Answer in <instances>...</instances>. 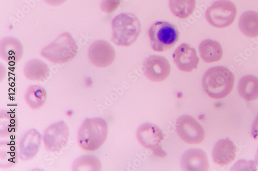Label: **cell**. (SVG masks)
Listing matches in <instances>:
<instances>
[{"instance_id": "3957f363", "label": "cell", "mask_w": 258, "mask_h": 171, "mask_svg": "<svg viewBox=\"0 0 258 171\" xmlns=\"http://www.w3.org/2000/svg\"><path fill=\"white\" fill-rule=\"evenodd\" d=\"M112 41L118 46L128 47L138 39L141 25L139 19L132 13H122L112 20Z\"/></svg>"}, {"instance_id": "44dd1931", "label": "cell", "mask_w": 258, "mask_h": 171, "mask_svg": "<svg viewBox=\"0 0 258 171\" xmlns=\"http://www.w3.org/2000/svg\"><path fill=\"white\" fill-rule=\"evenodd\" d=\"M241 32L250 38L258 37V13L249 11L244 13L239 19Z\"/></svg>"}, {"instance_id": "9c48e42d", "label": "cell", "mask_w": 258, "mask_h": 171, "mask_svg": "<svg viewBox=\"0 0 258 171\" xmlns=\"http://www.w3.org/2000/svg\"><path fill=\"white\" fill-rule=\"evenodd\" d=\"M69 136V127L66 122L61 121L47 128L43 136V140L47 151L56 152L67 144Z\"/></svg>"}, {"instance_id": "83f0119b", "label": "cell", "mask_w": 258, "mask_h": 171, "mask_svg": "<svg viewBox=\"0 0 258 171\" xmlns=\"http://www.w3.org/2000/svg\"><path fill=\"white\" fill-rule=\"evenodd\" d=\"M49 5L52 6H58L66 3L67 0H45Z\"/></svg>"}, {"instance_id": "e0dca14e", "label": "cell", "mask_w": 258, "mask_h": 171, "mask_svg": "<svg viewBox=\"0 0 258 171\" xmlns=\"http://www.w3.org/2000/svg\"><path fill=\"white\" fill-rule=\"evenodd\" d=\"M50 69L46 63L36 59L28 61L24 68L26 77L32 81H44L49 75Z\"/></svg>"}, {"instance_id": "4316f807", "label": "cell", "mask_w": 258, "mask_h": 171, "mask_svg": "<svg viewBox=\"0 0 258 171\" xmlns=\"http://www.w3.org/2000/svg\"><path fill=\"white\" fill-rule=\"evenodd\" d=\"M251 134L254 139H257L258 138V115L253 121Z\"/></svg>"}, {"instance_id": "4fadbf2b", "label": "cell", "mask_w": 258, "mask_h": 171, "mask_svg": "<svg viewBox=\"0 0 258 171\" xmlns=\"http://www.w3.org/2000/svg\"><path fill=\"white\" fill-rule=\"evenodd\" d=\"M41 143V135L36 130L31 129L27 131L19 142L20 158L23 161L32 159L37 154Z\"/></svg>"}, {"instance_id": "5bb4252c", "label": "cell", "mask_w": 258, "mask_h": 171, "mask_svg": "<svg viewBox=\"0 0 258 171\" xmlns=\"http://www.w3.org/2000/svg\"><path fill=\"white\" fill-rule=\"evenodd\" d=\"M181 167L186 171H207L209 165L206 154L200 149H190L183 155Z\"/></svg>"}, {"instance_id": "7a4b0ae2", "label": "cell", "mask_w": 258, "mask_h": 171, "mask_svg": "<svg viewBox=\"0 0 258 171\" xmlns=\"http://www.w3.org/2000/svg\"><path fill=\"white\" fill-rule=\"evenodd\" d=\"M108 135V126L101 118L86 119L79 128L77 140L83 150L93 152L99 148Z\"/></svg>"}, {"instance_id": "6da1fadb", "label": "cell", "mask_w": 258, "mask_h": 171, "mask_svg": "<svg viewBox=\"0 0 258 171\" xmlns=\"http://www.w3.org/2000/svg\"><path fill=\"white\" fill-rule=\"evenodd\" d=\"M235 81L234 74L227 68L217 66L210 68L202 78L204 92L210 98L221 99L231 92Z\"/></svg>"}, {"instance_id": "ba28073f", "label": "cell", "mask_w": 258, "mask_h": 171, "mask_svg": "<svg viewBox=\"0 0 258 171\" xmlns=\"http://www.w3.org/2000/svg\"><path fill=\"white\" fill-rule=\"evenodd\" d=\"M176 130L181 139L189 144H199L204 140L205 132L202 125L192 117L182 115L177 120Z\"/></svg>"}, {"instance_id": "7c38bea8", "label": "cell", "mask_w": 258, "mask_h": 171, "mask_svg": "<svg viewBox=\"0 0 258 171\" xmlns=\"http://www.w3.org/2000/svg\"><path fill=\"white\" fill-rule=\"evenodd\" d=\"M173 60L181 71L191 72L197 69L199 63L196 50L187 44H182L175 51Z\"/></svg>"}, {"instance_id": "484cf974", "label": "cell", "mask_w": 258, "mask_h": 171, "mask_svg": "<svg viewBox=\"0 0 258 171\" xmlns=\"http://www.w3.org/2000/svg\"><path fill=\"white\" fill-rule=\"evenodd\" d=\"M120 4V0H102L101 9L106 13H112L116 11Z\"/></svg>"}, {"instance_id": "d4e9b609", "label": "cell", "mask_w": 258, "mask_h": 171, "mask_svg": "<svg viewBox=\"0 0 258 171\" xmlns=\"http://www.w3.org/2000/svg\"><path fill=\"white\" fill-rule=\"evenodd\" d=\"M102 169L101 163L96 157L83 156L76 159L73 164L74 171L91 170L99 171Z\"/></svg>"}, {"instance_id": "52a82bcc", "label": "cell", "mask_w": 258, "mask_h": 171, "mask_svg": "<svg viewBox=\"0 0 258 171\" xmlns=\"http://www.w3.org/2000/svg\"><path fill=\"white\" fill-rule=\"evenodd\" d=\"M136 137L141 145L152 151L156 156L164 158L167 155L161 146L164 140V134L157 125L149 123L141 125L137 130Z\"/></svg>"}, {"instance_id": "277c9868", "label": "cell", "mask_w": 258, "mask_h": 171, "mask_svg": "<svg viewBox=\"0 0 258 171\" xmlns=\"http://www.w3.org/2000/svg\"><path fill=\"white\" fill-rule=\"evenodd\" d=\"M78 46L69 32L60 35L51 44L42 49V57L53 63L63 64L72 60L77 54Z\"/></svg>"}, {"instance_id": "5b68a950", "label": "cell", "mask_w": 258, "mask_h": 171, "mask_svg": "<svg viewBox=\"0 0 258 171\" xmlns=\"http://www.w3.org/2000/svg\"><path fill=\"white\" fill-rule=\"evenodd\" d=\"M153 49L162 52L174 47L179 40V32L176 26L166 21H156L148 31Z\"/></svg>"}, {"instance_id": "d6986e66", "label": "cell", "mask_w": 258, "mask_h": 171, "mask_svg": "<svg viewBox=\"0 0 258 171\" xmlns=\"http://www.w3.org/2000/svg\"><path fill=\"white\" fill-rule=\"evenodd\" d=\"M238 92L240 96L246 101L258 99V78L253 75L243 77L239 83Z\"/></svg>"}, {"instance_id": "f1b7e54d", "label": "cell", "mask_w": 258, "mask_h": 171, "mask_svg": "<svg viewBox=\"0 0 258 171\" xmlns=\"http://www.w3.org/2000/svg\"><path fill=\"white\" fill-rule=\"evenodd\" d=\"M255 161L256 163V164L258 165V149L257 151V153L255 156Z\"/></svg>"}, {"instance_id": "cb8c5ba5", "label": "cell", "mask_w": 258, "mask_h": 171, "mask_svg": "<svg viewBox=\"0 0 258 171\" xmlns=\"http://www.w3.org/2000/svg\"><path fill=\"white\" fill-rule=\"evenodd\" d=\"M17 121L14 116L6 111H2L0 114V136L7 137L13 136L17 129Z\"/></svg>"}, {"instance_id": "ffe728a7", "label": "cell", "mask_w": 258, "mask_h": 171, "mask_svg": "<svg viewBox=\"0 0 258 171\" xmlns=\"http://www.w3.org/2000/svg\"><path fill=\"white\" fill-rule=\"evenodd\" d=\"M25 99L30 108L37 110L45 104L47 93L46 90L40 85H32L27 89Z\"/></svg>"}, {"instance_id": "8fae6325", "label": "cell", "mask_w": 258, "mask_h": 171, "mask_svg": "<svg viewBox=\"0 0 258 171\" xmlns=\"http://www.w3.org/2000/svg\"><path fill=\"white\" fill-rule=\"evenodd\" d=\"M89 59L94 66L98 68L110 66L116 57L114 48L109 42L100 40L95 41L88 51Z\"/></svg>"}, {"instance_id": "603a6c76", "label": "cell", "mask_w": 258, "mask_h": 171, "mask_svg": "<svg viewBox=\"0 0 258 171\" xmlns=\"http://www.w3.org/2000/svg\"><path fill=\"white\" fill-rule=\"evenodd\" d=\"M196 4V0H169L171 13L181 19L187 18L192 14Z\"/></svg>"}, {"instance_id": "30bf717a", "label": "cell", "mask_w": 258, "mask_h": 171, "mask_svg": "<svg viewBox=\"0 0 258 171\" xmlns=\"http://www.w3.org/2000/svg\"><path fill=\"white\" fill-rule=\"evenodd\" d=\"M143 68L146 77L154 82L165 80L171 71L168 60L164 57L158 55H152L146 58Z\"/></svg>"}, {"instance_id": "ac0fdd59", "label": "cell", "mask_w": 258, "mask_h": 171, "mask_svg": "<svg viewBox=\"0 0 258 171\" xmlns=\"http://www.w3.org/2000/svg\"><path fill=\"white\" fill-rule=\"evenodd\" d=\"M199 49L201 58L208 63L220 61L223 55L221 44L216 40L206 39L203 41Z\"/></svg>"}, {"instance_id": "9a60e30c", "label": "cell", "mask_w": 258, "mask_h": 171, "mask_svg": "<svg viewBox=\"0 0 258 171\" xmlns=\"http://www.w3.org/2000/svg\"><path fill=\"white\" fill-rule=\"evenodd\" d=\"M235 156L236 147L228 138L220 140L213 147V160L218 165H229L233 161Z\"/></svg>"}, {"instance_id": "7402d4cb", "label": "cell", "mask_w": 258, "mask_h": 171, "mask_svg": "<svg viewBox=\"0 0 258 171\" xmlns=\"http://www.w3.org/2000/svg\"><path fill=\"white\" fill-rule=\"evenodd\" d=\"M18 155L15 143L11 141L2 142L0 144V167L8 168L17 163Z\"/></svg>"}, {"instance_id": "2e32d148", "label": "cell", "mask_w": 258, "mask_h": 171, "mask_svg": "<svg viewBox=\"0 0 258 171\" xmlns=\"http://www.w3.org/2000/svg\"><path fill=\"white\" fill-rule=\"evenodd\" d=\"M23 53V46L17 38L7 37L0 42V56L6 62L17 63L22 58Z\"/></svg>"}, {"instance_id": "8992f818", "label": "cell", "mask_w": 258, "mask_h": 171, "mask_svg": "<svg viewBox=\"0 0 258 171\" xmlns=\"http://www.w3.org/2000/svg\"><path fill=\"white\" fill-rule=\"evenodd\" d=\"M237 9L230 0H217L206 11L208 22L217 28H225L231 25L234 21Z\"/></svg>"}]
</instances>
